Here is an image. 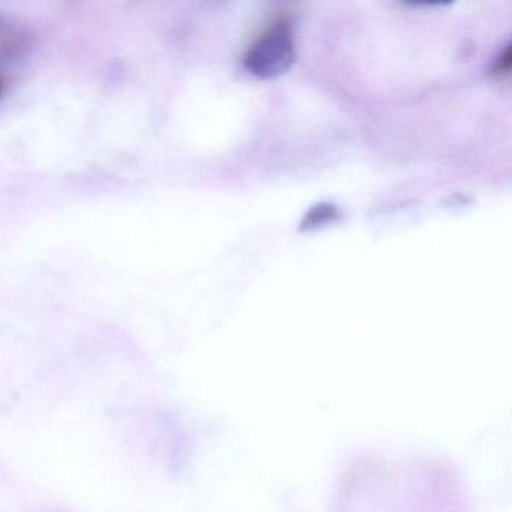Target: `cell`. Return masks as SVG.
I'll list each match as a JSON object with an SVG mask.
<instances>
[{"label":"cell","instance_id":"obj_1","mask_svg":"<svg viewBox=\"0 0 512 512\" xmlns=\"http://www.w3.org/2000/svg\"><path fill=\"white\" fill-rule=\"evenodd\" d=\"M296 61L292 23L278 20L245 53V68L259 79H277Z\"/></svg>","mask_w":512,"mask_h":512},{"label":"cell","instance_id":"obj_2","mask_svg":"<svg viewBox=\"0 0 512 512\" xmlns=\"http://www.w3.org/2000/svg\"><path fill=\"white\" fill-rule=\"evenodd\" d=\"M340 211L332 203H319L314 206L305 215L301 223V232H311V230L323 229V227L334 224L340 220Z\"/></svg>","mask_w":512,"mask_h":512},{"label":"cell","instance_id":"obj_3","mask_svg":"<svg viewBox=\"0 0 512 512\" xmlns=\"http://www.w3.org/2000/svg\"><path fill=\"white\" fill-rule=\"evenodd\" d=\"M509 68H511V46L508 44L500 58L497 59L496 64H494L493 71L497 76H503V74L509 73Z\"/></svg>","mask_w":512,"mask_h":512},{"label":"cell","instance_id":"obj_4","mask_svg":"<svg viewBox=\"0 0 512 512\" xmlns=\"http://www.w3.org/2000/svg\"><path fill=\"white\" fill-rule=\"evenodd\" d=\"M2 91H4V86H2V82H0V95H2Z\"/></svg>","mask_w":512,"mask_h":512}]
</instances>
